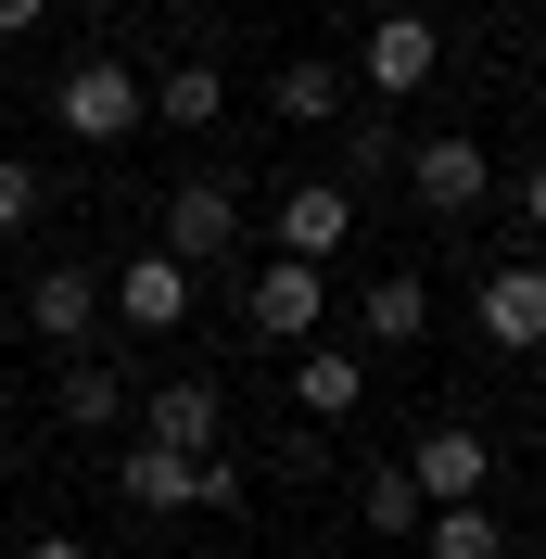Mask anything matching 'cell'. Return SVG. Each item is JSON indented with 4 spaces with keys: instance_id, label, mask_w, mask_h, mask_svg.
Segmentation results:
<instances>
[{
    "instance_id": "obj_11",
    "label": "cell",
    "mask_w": 546,
    "mask_h": 559,
    "mask_svg": "<svg viewBox=\"0 0 546 559\" xmlns=\"http://www.w3.org/2000/svg\"><path fill=\"white\" fill-rule=\"evenodd\" d=\"M115 318H128V331H178V318H191V267H178L166 242H140L128 267H115V293H103Z\"/></svg>"
},
{
    "instance_id": "obj_10",
    "label": "cell",
    "mask_w": 546,
    "mask_h": 559,
    "mask_svg": "<svg viewBox=\"0 0 546 559\" xmlns=\"http://www.w3.org/2000/svg\"><path fill=\"white\" fill-rule=\"evenodd\" d=\"M471 318H483V344H509V356H534V344H546V267H534V254H509V267H483Z\"/></svg>"
},
{
    "instance_id": "obj_15",
    "label": "cell",
    "mask_w": 546,
    "mask_h": 559,
    "mask_svg": "<svg viewBox=\"0 0 546 559\" xmlns=\"http://www.w3.org/2000/svg\"><path fill=\"white\" fill-rule=\"evenodd\" d=\"M356 331H369V344H419V331H432V293H419L407 267H381L369 293H356Z\"/></svg>"
},
{
    "instance_id": "obj_6",
    "label": "cell",
    "mask_w": 546,
    "mask_h": 559,
    "mask_svg": "<svg viewBox=\"0 0 546 559\" xmlns=\"http://www.w3.org/2000/svg\"><path fill=\"white\" fill-rule=\"evenodd\" d=\"M343 242H356V191H343V178H293V191H280V254H293V267H331Z\"/></svg>"
},
{
    "instance_id": "obj_4",
    "label": "cell",
    "mask_w": 546,
    "mask_h": 559,
    "mask_svg": "<svg viewBox=\"0 0 546 559\" xmlns=\"http://www.w3.org/2000/svg\"><path fill=\"white\" fill-rule=\"evenodd\" d=\"M407 191L432 216H483L496 204V153H483V140H407Z\"/></svg>"
},
{
    "instance_id": "obj_22",
    "label": "cell",
    "mask_w": 546,
    "mask_h": 559,
    "mask_svg": "<svg viewBox=\"0 0 546 559\" xmlns=\"http://www.w3.org/2000/svg\"><path fill=\"white\" fill-rule=\"evenodd\" d=\"M38 216V166H13V153H0V229H26Z\"/></svg>"
},
{
    "instance_id": "obj_14",
    "label": "cell",
    "mask_w": 546,
    "mask_h": 559,
    "mask_svg": "<svg viewBox=\"0 0 546 559\" xmlns=\"http://www.w3.org/2000/svg\"><path fill=\"white\" fill-rule=\"evenodd\" d=\"M191 484H204V457H178V445H128L115 457V496L128 509H191Z\"/></svg>"
},
{
    "instance_id": "obj_18",
    "label": "cell",
    "mask_w": 546,
    "mask_h": 559,
    "mask_svg": "<svg viewBox=\"0 0 546 559\" xmlns=\"http://www.w3.org/2000/svg\"><path fill=\"white\" fill-rule=\"evenodd\" d=\"M356 509H369V534H407V547H419V522H432V509H419V484H407V457H381L369 484H356Z\"/></svg>"
},
{
    "instance_id": "obj_26",
    "label": "cell",
    "mask_w": 546,
    "mask_h": 559,
    "mask_svg": "<svg viewBox=\"0 0 546 559\" xmlns=\"http://www.w3.org/2000/svg\"><path fill=\"white\" fill-rule=\"evenodd\" d=\"M0 419H13V369H0Z\"/></svg>"
},
{
    "instance_id": "obj_9",
    "label": "cell",
    "mask_w": 546,
    "mask_h": 559,
    "mask_svg": "<svg viewBox=\"0 0 546 559\" xmlns=\"http://www.w3.org/2000/svg\"><path fill=\"white\" fill-rule=\"evenodd\" d=\"M432 64H444V26L419 13V0H407V13H369V51H356V76H369V90H394V103H407Z\"/></svg>"
},
{
    "instance_id": "obj_16",
    "label": "cell",
    "mask_w": 546,
    "mask_h": 559,
    "mask_svg": "<svg viewBox=\"0 0 546 559\" xmlns=\"http://www.w3.org/2000/svg\"><path fill=\"white\" fill-rule=\"evenodd\" d=\"M140 90H153V115H166V128H216V115H229V76H216L204 51H191V64H166V76H140Z\"/></svg>"
},
{
    "instance_id": "obj_24",
    "label": "cell",
    "mask_w": 546,
    "mask_h": 559,
    "mask_svg": "<svg viewBox=\"0 0 546 559\" xmlns=\"http://www.w3.org/2000/svg\"><path fill=\"white\" fill-rule=\"evenodd\" d=\"M13 559H90V547H76V534H26Z\"/></svg>"
},
{
    "instance_id": "obj_2",
    "label": "cell",
    "mask_w": 546,
    "mask_h": 559,
    "mask_svg": "<svg viewBox=\"0 0 546 559\" xmlns=\"http://www.w3.org/2000/svg\"><path fill=\"white\" fill-rule=\"evenodd\" d=\"M241 318H254V344H331V267L268 254V267L241 280Z\"/></svg>"
},
{
    "instance_id": "obj_12",
    "label": "cell",
    "mask_w": 546,
    "mask_h": 559,
    "mask_svg": "<svg viewBox=\"0 0 546 559\" xmlns=\"http://www.w3.org/2000/svg\"><path fill=\"white\" fill-rule=\"evenodd\" d=\"M356 407H369V356L356 344H293V419L331 432V419H356Z\"/></svg>"
},
{
    "instance_id": "obj_1",
    "label": "cell",
    "mask_w": 546,
    "mask_h": 559,
    "mask_svg": "<svg viewBox=\"0 0 546 559\" xmlns=\"http://www.w3.org/2000/svg\"><path fill=\"white\" fill-rule=\"evenodd\" d=\"M51 128H64V140H140V128H153V90H140V64H115V51H76V64L51 76Z\"/></svg>"
},
{
    "instance_id": "obj_5",
    "label": "cell",
    "mask_w": 546,
    "mask_h": 559,
    "mask_svg": "<svg viewBox=\"0 0 546 559\" xmlns=\"http://www.w3.org/2000/svg\"><path fill=\"white\" fill-rule=\"evenodd\" d=\"M407 484H419V509H483V484H496V445L444 419V432H419V445H407Z\"/></svg>"
},
{
    "instance_id": "obj_7",
    "label": "cell",
    "mask_w": 546,
    "mask_h": 559,
    "mask_svg": "<svg viewBox=\"0 0 546 559\" xmlns=\"http://www.w3.org/2000/svg\"><path fill=\"white\" fill-rule=\"evenodd\" d=\"M140 445L216 457V445H229V394H216V382H153V394H140Z\"/></svg>"
},
{
    "instance_id": "obj_23",
    "label": "cell",
    "mask_w": 546,
    "mask_h": 559,
    "mask_svg": "<svg viewBox=\"0 0 546 559\" xmlns=\"http://www.w3.org/2000/svg\"><path fill=\"white\" fill-rule=\"evenodd\" d=\"M509 216H521V229H534V242H546V166H521V191H509Z\"/></svg>"
},
{
    "instance_id": "obj_20",
    "label": "cell",
    "mask_w": 546,
    "mask_h": 559,
    "mask_svg": "<svg viewBox=\"0 0 546 559\" xmlns=\"http://www.w3.org/2000/svg\"><path fill=\"white\" fill-rule=\"evenodd\" d=\"M381 166H407V140H394V128H343V191L381 178Z\"/></svg>"
},
{
    "instance_id": "obj_13",
    "label": "cell",
    "mask_w": 546,
    "mask_h": 559,
    "mask_svg": "<svg viewBox=\"0 0 546 559\" xmlns=\"http://www.w3.org/2000/svg\"><path fill=\"white\" fill-rule=\"evenodd\" d=\"M51 407H64L76 432H128V419H140V394H128V369H115V356H64Z\"/></svg>"
},
{
    "instance_id": "obj_21",
    "label": "cell",
    "mask_w": 546,
    "mask_h": 559,
    "mask_svg": "<svg viewBox=\"0 0 546 559\" xmlns=\"http://www.w3.org/2000/svg\"><path fill=\"white\" fill-rule=\"evenodd\" d=\"M241 496H254V471H241V457H204V484H191V509H241Z\"/></svg>"
},
{
    "instance_id": "obj_25",
    "label": "cell",
    "mask_w": 546,
    "mask_h": 559,
    "mask_svg": "<svg viewBox=\"0 0 546 559\" xmlns=\"http://www.w3.org/2000/svg\"><path fill=\"white\" fill-rule=\"evenodd\" d=\"M38 13H51V0H0V38H26V26H38Z\"/></svg>"
},
{
    "instance_id": "obj_17",
    "label": "cell",
    "mask_w": 546,
    "mask_h": 559,
    "mask_svg": "<svg viewBox=\"0 0 546 559\" xmlns=\"http://www.w3.org/2000/svg\"><path fill=\"white\" fill-rule=\"evenodd\" d=\"M268 103H280V128H331V115H343V64H318V51H293V64L268 76Z\"/></svg>"
},
{
    "instance_id": "obj_19",
    "label": "cell",
    "mask_w": 546,
    "mask_h": 559,
    "mask_svg": "<svg viewBox=\"0 0 546 559\" xmlns=\"http://www.w3.org/2000/svg\"><path fill=\"white\" fill-rule=\"evenodd\" d=\"M419 559H509V534H496V509H432Z\"/></svg>"
},
{
    "instance_id": "obj_8",
    "label": "cell",
    "mask_w": 546,
    "mask_h": 559,
    "mask_svg": "<svg viewBox=\"0 0 546 559\" xmlns=\"http://www.w3.org/2000/svg\"><path fill=\"white\" fill-rule=\"evenodd\" d=\"M229 242H241V191H229V178H178V191H166V254H178V267H216Z\"/></svg>"
},
{
    "instance_id": "obj_3",
    "label": "cell",
    "mask_w": 546,
    "mask_h": 559,
    "mask_svg": "<svg viewBox=\"0 0 546 559\" xmlns=\"http://www.w3.org/2000/svg\"><path fill=\"white\" fill-rule=\"evenodd\" d=\"M26 331H38V344H64V356H90V344H103V267H76V254H64V267H38V280H26Z\"/></svg>"
},
{
    "instance_id": "obj_27",
    "label": "cell",
    "mask_w": 546,
    "mask_h": 559,
    "mask_svg": "<svg viewBox=\"0 0 546 559\" xmlns=\"http://www.w3.org/2000/svg\"><path fill=\"white\" fill-rule=\"evenodd\" d=\"M369 13H407V0H369Z\"/></svg>"
}]
</instances>
